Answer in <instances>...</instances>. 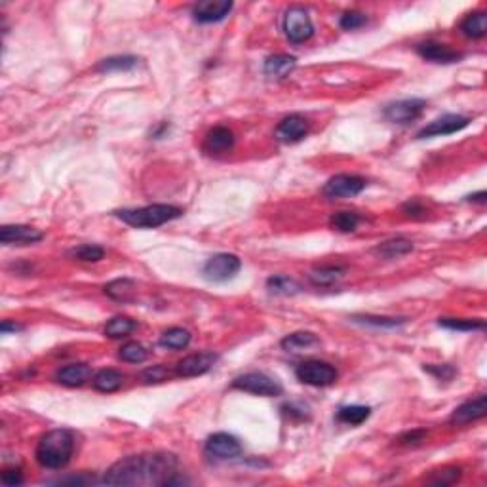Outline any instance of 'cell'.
I'll return each mask as SVG.
<instances>
[{
	"instance_id": "6da1fadb",
	"label": "cell",
	"mask_w": 487,
	"mask_h": 487,
	"mask_svg": "<svg viewBox=\"0 0 487 487\" xmlns=\"http://www.w3.org/2000/svg\"><path fill=\"white\" fill-rule=\"evenodd\" d=\"M177 457L172 453H141L118 461L103 476L107 486H173L185 479L177 476Z\"/></svg>"
},
{
	"instance_id": "7a4b0ae2",
	"label": "cell",
	"mask_w": 487,
	"mask_h": 487,
	"mask_svg": "<svg viewBox=\"0 0 487 487\" xmlns=\"http://www.w3.org/2000/svg\"><path fill=\"white\" fill-rule=\"evenodd\" d=\"M74 451V438L69 430L57 428L50 430L40 438L37 446V461L42 468L48 470H59L69 464Z\"/></svg>"
},
{
	"instance_id": "3957f363",
	"label": "cell",
	"mask_w": 487,
	"mask_h": 487,
	"mask_svg": "<svg viewBox=\"0 0 487 487\" xmlns=\"http://www.w3.org/2000/svg\"><path fill=\"white\" fill-rule=\"evenodd\" d=\"M183 210L170 204H150L137 210H118L117 217L134 228H157L164 223L179 219Z\"/></svg>"
},
{
	"instance_id": "277c9868",
	"label": "cell",
	"mask_w": 487,
	"mask_h": 487,
	"mask_svg": "<svg viewBox=\"0 0 487 487\" xmlns=\"http://www.w3.org/2000/svg\"><path fill=\"white\" fill-rule=\"evenodd\" d=\"M284 32L293 44L307 42L315 34V25L310 21L307 10L303 6H291L284 16Z\"/></svg>"
},
{
	"instance_id": "5b68a950",
	"label": "cell",
	"mask_w": 487,
	"mask_h": 487,
	"mask_svg": "<svg viewBox=\"0 0 487 487\" xmlns=\"http://www.w3.org/2000/svg\"><path fill=\"white\" fill-rule=\"evenodd\" d=\"M295 375L301 383L310 386H330L337 381V370L322 360H307L297 366Z\"/></svg>"
},
{
	"instance_id": "8992f818",
	"label": "cell",
	"mask_w": 487,
	"mask_h": 487,
	"mask_svg": "<svg viewBox=\"0 0 487 487\" xmlns=\"http://www.w3.org/2000/svg\"><path fill=\"white\" fill-rule=\"evenodd\" d=\"M242 267L240 259L232 253H217L208 259V263L202 268V275L208 282H227L230 278L238 275V270Z\"/></svg>"
},
{
	"instance_id": "52a82bcc",
	"label": "cell",
	"mask_w": 487,
	"mask_h": 487,
	"mask_svg": "<svg viewBox=\"0 0 487 487\" xmlns=\"http://www.w3.org/2000/svg\"><path fill=\"white\" fill-rule=\"evenodd\" d=\"M232 386L238 390H244V392L255 394V396H280L282 394L280 383L265 373H259V371L244 373L240 377H236L232 381Z\"/></svg>"
},
{
	"instance_id": "ba28073f",
	"label": "cell",
	"mask_w": 487,
	"mask_h": 487,
	"mask_svg": "<svg viewBox=\"0 0 487 487\" xmlns=\"http://www.w3.org/2000/svg\"><path fill=\"white\" fill-rule=\"evenodd\" d=\"M368 181L360 177V175H350V173H341L331 177L326 185H324V197L335 200V198H350L360 195L361 190L366 189Z\"/></svg>"
},
{
	"instance_id": "9c48e42d",
	"label": "cell",
	"mask_w": 487,
	"mask_h": 487,
	"mask_svg": "<svg viewBox=\"0 0 487 487\" xmlns=\"http://www.w3.org/2000/svg\"><path fill=\"white\" fill-rule=\"evenodd\" d=\"M206 455L219 461H228L242 455V444L236 440L232 434L217 433L206 441Z\"/></svg>"
},
{
	"instance_id": "30bf717a",
	"label": "cell",
	"mask_w": 487,
	"mask_h": 487,
	"mask_svg": "<svg viewBox=\"0 0 487 487\" xmlns=\"http://www.w3.org/2000/svg\"><path fill=\"white\" fill-rule=\"evenodd\" d=\"M470 124V118L463 117V115H444V117L436 118L434 122H430L428 126H424L417 137L419 139H426V137H440V135H451L461 132Z\"/></svg>"
},
{
	"instance_id": "8fae6325",
	"label": "cell",
	"mask_w": 487,
	"mask_h": 487,
	"mask_svg": "<svg viewBox=\"0 0 487 487\" xmlns=\"http://www.w3.org/2000/svg\"><path fill=\"white\" fill-rule=\"evenodd\" d=\"M426 101L423 99H401V101L390 103L385 109V118L392 124H409L423 115Z\"/></svg>"
},
{
	"instance_id": "7c38bea8",
	"label": "cell",
	"mask_w": 487,
	"mask_h": 487,
	"mask_svg": "<svg viewBox=\"0 0 487 487\" xmlns=\"http://www.w3.org/2000/svg\"><path fill=\"white\" fill-rule=\"evenodd\" d=\"M217 354L213 352H198V354H190L187 358L175 366V373L179 377H198V375H204L208 371L212 370L217 361Z\"/></svg>"
},
{
	"instance_id": "4fadbf2b",
	"label": "cell",
	"mask_w": 487,
	"mask_h": 487,
	"mask_svg": "<svg viewBox=\"0 0 487 487\" xmlns=\"http://www.w3.org/2000/svg\"><path fill=\"white\" fill-rule=\"evenodd\" d=\"M230 10H232V2L228 0H206V2H198L192 8V17L198 23H217L230 14Z\"/></svg>"
},
{
	"instance_id": "5bb4252c",
	"label": "cell",
	"mask_w": 487,
	"mask_h": 487,
	"mask_svg": "<svg viewBox=\"0 0 487 487\" xmlns=\"http://www.w3.org/2000/svg\"><path fill=\"white\" fill-rule=\"evenodd\" d=\"M44 235L39 228L29 225H4L0 228V242L4 246H27V244L40 242Z\"/></svg>"
},
{
	"instance_id": "9a60e30c",
	"label": "cell",
	"mask_w": 487,
	"mask_h": 487,
	"mask_svg": "<svg viewBox=\"0 0 487 487\" xmlns=\"http://www.w3.org/2000/svg\"><path fill=\"white\" fill-rule=\"evenodd\" d=\"M308 134L307 118L301 115H290L278 124L275 132V137L282 143H297Z\"/></svg>"
},
{
	"instance_id": "2e32d148",
	"label": "cell",
	"mask_w": 487,
	"mask_h": 487,
	"mask_svg": "<svg viewBox=\"0 0 487 487\" xmlns=\"http://www.w3.org/2000/svg\"><path fill=\"white\" fill-rule=\"evenodd\" d=\"M486 411H487L486 394H479L478 398L464 401L463 406H459V408L453 411V415L449 417V423L457 424V426H464V424H470L472 421L481 419V417L486 415Z\"/></svg>"
},
{
	"instance_id": "e0dca14e",
	"label": "cell",
	"mask_w": 487,
	"mask_h": 487,
	"mask_svg": "<svg viewBox=\"0 0 487 487\" xmlns=\"http://www.w3.org/2000/svg\"><path fill=\"white\" fill-rule=\"evenodd\" d=\"M204 152L213 155V157H219L225 155L228 150H232L235 147V134L225 126H217L210 130L204 137Z\"/></svg>"
},
{
	"instance_id": "ac0fdd59",
	"label": "cell",
	"mask_w": 487,
	"mask_h": 487,
	"mask_svg": "<svg viewBox=\"0 0 487 487\" xmlns=\"http://www.w3.org/2000/svg\"><path fill=\"white\" fill-rule=\"evenodd\" d=\"M417 54L421 55L423 59H426V61L444 65L457 63L463 57V54H459V52L444 46V44H438V42H423V44H419L417 46Z\"/></svg>"
},
{
	"instance_id": "d6986e66",
	"label": "cell",
	"mask_w": 487,
	"mask_h": 487,
	"mask_svg": "<svg viewBox=\"0 0 487 487\" xmlns=\"http://www.w3.org/2000/svg\"><path fill=\"white\" fill-rule=\"evenodd\" d=\"M92 377V368L88 364H69L55 373V381L65 386H80Z\"/></svg>"
},
{
	"instance_id": "ffe728a7",
	"label": "cell",
	"mask_w": 487,
	"mask_h": 487,
	"mask_svg": "<svg viewBox=\"0 0 487 487\" xmlns=\"http://www.w3.org/2000/svg\"><path fill=\"white\" fill-rule=\"evenodd\" d=\"M295 69V57L286 54L270 55L265 61V74L272 79H286Z\"/></svg>"
},
{
	"instance_id": "44dd1931",
	"label": "cell",
	"mask_w": 487,
	"mask_h": 487,
	"mask_svg": "<svg viewBox=\"0 0 487 487\" xmlns=\"http://www.w3.org/2000/svg\"><path fill=\"white\" fill-rule=\"evenodd\" d=\"M280 345L288 352H303V350H308L312 346L320 345V341L310 331H297V333H291L288 337H284Z\"/></svg>"
},
{
	"instance_id": "7402d4cb",
	"label": "cell",
	"mask_w": 487,
	"mask_h": 487,
	"mask_svg": "<svg viewBox=\"0 0 487 487\" xmlns=\"http://www.w3.org/2000/svg\"><path fill=\"white\" fill-rule=\"evenodd\" d=\"M413 250V244L406 240V238H394V240H386V242L379 244L377 248L373 250V253H377L379 257L383 259H398L401 255H408Z\"/></svg>"
},
{
	"instance_id": "603a6c76",
	"label": "cell",
	"mask_w": 487,
	"mask_h": 487,
	"mask_svg": "<svg viewBox=\"0 0 487 487\" xmlns=\"http://www.w3.org/2000/svg\"><path fill=\"white\" fill-rule=\"evenodd\" d=\"M124 379L126 377L117 370H101L94 375L92 385L99 392H115V390H118L120 386L124 385Z\"/></svg>"
},
{
	"instance_id": "cb8c5ba5",
	"label": "cell",
	"mask_w": 487,
	"mask_h": 487,
	"mask_svg": "<svg viewBox=\"0 0 487 487\" xmlns=\"http://www.w3.org/2000/svg\"><path fill=\"white\" fill-rule=\"evenodd\" d=\"M461 32L468 39H481L487 32V16L484 12H474L464 17L461 23Z\"/></svg>"
},
{
	"instance_id": "d4e9b609",
	"label": "cell",
	"mask_w": 487,
	"mask_h": 487,
	"mask_svg": "<svg viewBox=\"0 0 487 487\" xmlns=\"http://www.w3.org/2000/svg\"><path fill=\"white\" fill-rule=\"evenodd\" d=\"M139 59L134 55H115V57H107L103 59L101 63L97 65V71L101 72H120V71H132L134 67H137Z\"/></svg>"
},
{
	"instance_id": "484cf974",
	"label": "cell",
	"mask_w": 487,
	"mask_h": 487,
	"mask_svg": "<svg viewBox=\"0 0 487 487\" xmlns=\"http://www.w3.org/2000/svg\"><path fill=\"white\" fill-rule=\"evenodd\" d=\"M105 293L109 295L110 299L115 301H120V303H128L132 301L135 295V284L128 278H122V280H115L105 286Z\"/></svg>"
},
{
	"instance_id": "4316f807",
	"label": "cell",
	"mask_w": 487,
	"mask_h": 487,
	"mask_svg": "<svg viewBox=\"0 0 487 487\" xmlns=\"http://www.w3.org/2000/svg\"><path fill=\"white\" fill-rule=\"evenodd\" d=\"M190 343V333L183 328H172L162 333L160 337V345L170 350H183L187 348Z\"/></svg>"
},
{
	"instance_id": "83f0119b",
	"label": "cell",
	"mask_w": 487,
	"mask_h": 487,
	"mask_svg": "<svg viewBox=\"0 0 487 487\" xmlns=\"http://www.w3.org/2000/svg\"><path fill=\"white\" fill-rule=\"evenodd\" d=\"M135 326H137V324H135L132 318H128V316H115V318L109 320L107 326H105V335L110 339L128 337V335L135 330Z\"/></svg>"
},
{
	"instance_id": "f1b7e54d",
	"label": "cell",
	"mask_w": 487,
	"mask_h": 487,
	"mask_svg": "<svg viewBox=\"0 0 487 487\" xmlns=\"http://www.w3.org/2000/svg\"><path fill=\"white\" fill-rule=\"evenodd\" d=\"M330 225L337 232H352L360 225V215L354 212H337L330 217Z\"/></svg>"
},
{
	"instance_id": "f546056e",
	"label": "cell",
	"mask_w": 487,
	"mask_h": 487,
	"mask_svg": "<svg viewBox=\"0 0 487 487\" xmlns=\"http://www.w3.org/2000/svg\"><path fill=\"white\" fill-rule=\"evenodd\" d=\"M371 409L366 406H345L339 409L337 419L345 424H361L364 421H368Z\"/></svg>"
},
{
	"instance_id": "4dcf8cb0",
	"label": "cell",
	"mask_w": 487,
	"mask_h": 487,
	"mask_svg": "<svg viewBox=\"0 0 487 487\" xmlns=\"http://www.w3.org/2000/svg\"><path fill=\"white\" fill-rule=\"evenodd\" d=\"M267 290L270 293H276V295H295L301 290V286L295 280L286 278V276H272V278H268Z\"/></svg>"
},
{
	"instance_id": "1f68e13d",
	"label": "cell",
	"mask_w": 487,
	"mask_h": 487,
	"mask_svg": "<svg viewBox=\"0 0 487 487\" xmlns=\"http://www.w3.org/2000/svg\"><path fill=\"white\" fill-rule=\"evenodd\" d=\"M441 328L453 331H481L486 328L484 320H468V318H440Z\"/></svg>"
},
{
	"instance_id": "d6a6232c",
	"label": "cell",
	"mask_w": 487,
	"mask_h": 487,
	"mask_svg": "<svg viewBox=\"0 0 487 487\" xmlns=\"http://www.w3.org/2000/svg\"><path fill=\"white\" fill-rule=\"evenodd\" d=\"M69 255L74 259L84 261V263H95V261H101L105 257V250L99 246H94V244H84V246L74 248Z\"/></svg>"
},
{
	"instance_id": "836d02e7",
	"label": "cell",
	"mask_w": 487,
	"mask_h": 487,
	"mask_svg": "<svg viewBox=\"0 0 487 487\" xmlns=\"http://www.w3.org/2000/svg\"><path fill=\"white\" fill-rule=\"evenodd\" d=\"M354 322L366 324V326H375V328H398L401 324H406V318H386V316H352Z\"/></svg>"
},
{
	"instance_id": "e575fe53",
	"label": "cell",
	"mask_w": 487,
	"mask_h": 487,
	"mask_svg": "<svg viewBox=\"0 0 487 487\" xmlns=\"http://www.w3.org/2000/svg\"><path fill=\"white\" fill-rule=\"evenodd\" d=\"M343 272H345V268L343 267H333V265H331V267H322L310 275V280H312L316 286H330V284H333L335 280H339V278L343 276Z\"/></svg>"
},
{
	"instance_id": "d590c367",
	"label": "cell",
	"mask_w": 487,
	"mask_h": 487,
	"mask_svg": "<svg viewBox=\"0 0 487 487\" xmlns=\"http://www.w3.org/2000/svg\"><path fill=\"white\" fill-rule=\"evenodd\" d=\"M147 356H149L147 348L139 343H128L120 348V358L130 364H141L147 360Z\"/></svg>"
},
{
	"instance_id": "8d00e7d4",
	"label": "cell",
	"mask_w": 487,
	"mask_h": 487,
	"mask_svg": "<svg viewBox=\"0 0 487 487\" xmlns=\"http://www.w3.org/2000/svg\"><path fill=\"white\" fill-rule=\"evenodd\" d=\"M366 21H368V17L364 16L361 12L350 10V12H345V14H343V17H341V21H339V23H341V27H343L345 31H356V29L364 27Z\"/></svg>"
},
{
	"instance_id": "74e56055",
	"label": "cell",
	"mask_w": 487,
	"mask_h": 487,
	"mask_svg": "<svg viewBox=\"0 0 487 487\" xmlns=\"http://www.w3.org/2000/svg\"><path fill=\"white\" fill-rule=\"evenodd\" d=\"M461 478V468H441V470H436L433 476H428L426 481L430 484H453L457 479Z\"/></svg>"
},
{
	"instance_id": "f35d334b",
	"label": "cell",
	"mask_w": 487,
	"mask_h": 487,
	"mask_svg": "<svg viewBox=\"0 0 487 487\" xmlns=\"http://www.w3.org/2000/svg\"><path fill=\"white\" fill-rule=\"evenodd\" d=\"M168 377H170V371L166 370L164 366H152L141 373L143 383H162Z\"/></svg>"
},
{
	"instance_id": "ab89813d",
	"label": "cell",
	"mask_w": 487,
	"mask_h": 487,
	"mask_svg": "<svg viewBox=\"0 0 487 487\" xmlns=\"http://www.w3.org/2000/svg\"><path fill=\"white\" fill-rule=\"evenodd\" d=\"M0 479H2V484H4V486L16 487L23 481V474H21L19 468H6V470L2 472Z\"/></svg>"
},
{
	"instance_id": "60d3db41",
	"label": "cell",
	"mask_w": 487,
	"mask_h": 487,
	"mask_svg": "<svg viewBox=\"0 0 487 487\" xmlns=\"http://www.w3.org/2000/svg\"><path fill=\"white\" fill-rule=\"evenodd\" d=\"M424 371L433 373V375H436L441 381H449V379H453V375H455V370L451 366H424Z\"/></svg>"
},
{
	"instance_id": "b9f144b4",
	"label": "cell",
	"mask_w": 487,
	"mask_h": 487,
	"mask_svg": "<svg viewBox=\"0 0 487 487\" xmlns=\"http://www.w3.org/2000/svg\"><path fill=\"white\" fill-rule=\"evenodd\" d=\"M404 213H406L408 217H413V219H423V217H426V210H424L419 202H415V200L404 206Z\"/></svg>"
},
{
	"instance_id": "7bdbcfd3",
	"label": "cell",
	"mask_w": 487,
	"mask_h": 487,
	"mask_svg": "<svg viewBox=\"0 0 487 487\" xmlns=\"http://www.w3.org/2000/svg\"><path fill=\"white\" fill-rule=\"evenodd\" d=\"M424 436H426L424 430H415V433L404 434V436L400 438V441L404 444V446H415V444H419V441H423Z\"/></svg>"
},
{
	"instance_id": "ee69618b",
	"label": "cell",
	"mask_w": 487,
	"mask_h": 487,
	"mask_svg": "<svg viewBox=\"0 0 487 487\" xmlns=\"http://www.w3.org/2000/svg\"><path fill=\"white\" fill-rule=\"evenodd\" d=\"M486 197H487L486 190H479V192H476V195L468 197V200H470V202H478V204H486Z\"/></svg>"
},
{
	"instance_id": "f6af8a7d",
	"label": "cell",
	"mask_w": 487,
	"mask_h": 487,
	"mask_svg": "<svg viewBox=\"0 0 487 487\" xmlns=\"http://www.w3.org/2000/svg\"><path fill=\"white\" fill-rule=\"evenodd\" d=\"M21 330V326L19 324H10L8 320L6 322H2V333H8V331H19Z\"/></svg>"
}]
</instances>
